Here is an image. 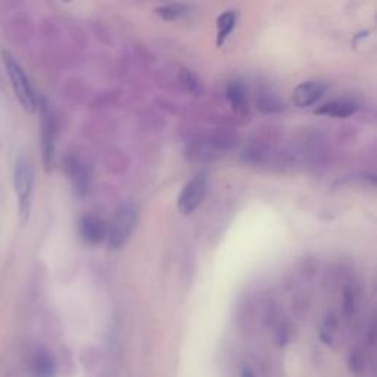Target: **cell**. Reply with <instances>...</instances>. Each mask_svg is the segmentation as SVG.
Segmentation results:
<instances>
[{"label":"cell","mask_w":377,"mask_h":377,"mask_svg":"<svg viewBox=\"0 0 377 377\" xmlns=\"http://www.w3.org/2000/svg\"><path fill=\"white\" fill-rule=\"evenodd\" d=\"M34 166L30 159L21 156L16 159L14 170V187L18 201V214L19 220L26 224L30 220L31 205H33V192H34Z\"/></svg>","instance_id":"cell-1"},{"label":"cell","mask_w":377,"mask_h":377,"mask_svg":"<svg viewBox=\"0 0 377 377\" xmlns=\"http://www.w3.org/2000/svg\"><path fill=\"white\" fill-rule=\"evenodd\" d=\"M2 60L11 80V86L19 103L23 105L26 111L34 112L38 108V99L24 68L19 65V62L15 59V56L8 51L2 52Z\"/></svg>","instance_id":"cell-2"},{"label":"cell","mask_w":377,"mask_h":377,"mask_svg":"<svg viewBox=\"0 0 377 377\" xmlns=\"http://www.w3.org/2000/svg\"><path fill=\"white\" fill-rule=\"evenodd\" d=\"M139 223V208L133 202L122 203L108 224V245L112 249H121L129 242Z\"/></svg>","instance_id":"cell-3"},{"label":"cell","mask_w":377,"mask_h":377,"mask_svg":"<svg viewBox=\"0 0 377 377\" xmlns=\"http://www.w3.org/2000/svg\"><path fill=\"white\" fill-rule=\"evenodd\" d=\"M208 192V174L206 173H198L195 177L188 180L177 199L179 211L183 216H191L203 202Z\"/></svg>","instance_id":"cell-4"},{"label":"cell","mask_w":377,"mask_h":377,"mask_svg":"<svg viewBox=\"0 0 377 377\" xmlns=\"http://www.w3.org/2000/svg\"><path fill=\"white\" fill-rule=\"evenodd\" d=\"M41 120H40V146H41V158L46 171H51L55 164L56 152V122L55 117L46 103L41 105Z\"/></svg>","instance_id":"cell-5"},{"label":"cell","mask_w":377,"mask_h":377,"mask_svg":"<svg viewBox=\"0 0 377 377\" xmlns=\"http://www.w3.org/2000/svg\"><path fill=\"white\" fill-rule=\"evenodd\" d=\"M326 90L327 86L323 81L319 80L304 81L295 90H293L292 100L298 108H308L312 107L314 103H317L324 96Z\"/></svg>","instance_id":"cell-6"},{"label":"cell","mask_w":377,"mask_h":377,"mask_svg":"<svg viewBox=\"0 0 377 377\" xmlns=\"http://www.w3.org/2000/svg\"><path fill=\"white\" fill-rule=\"evenodd\" d=\"M64 169L74 186V191L78 195H86L90 188V173L86 164L77 156H68L64 162Z\"/></svg>","instance_id":"cell-7"},{"label":"cell","mask_w":377,"mask_h":377,"mask_svg":"<svg viewBox=\"0 0 377 377\" xmlns=\"http://www.w3.org/2000/svg\"><path fill=\"white\" fill-rule=\"evenodd\" d=\"M80 233L86 242L97 245L107 239L108 224L105 223L100 217L86 216L80 223Z\"/></svg>","instance_id":"cell-8"},{"label":"cell","mask_w":377,"mask_h":377,"mask_svg":"<svg viewBox=\"0 0 377 377\" xmlns=\"http://www.w3.org/2000/svg\"><path fill=\"white\" fill-rule=\"evenodd\" d=\"M359 107L352 100L348 99H336L327 102L316 111L320 115H327V117H334V118H348L357 112Z\"/></svg>","instance_id":"cell-9"},{"label":"cell","mask_w":377,"mask_h":377,"mask_svg":"<svg viewBox=\"0 0 377 377\" xmlns=\"http://www.w3.org/2000/svg\"><path fill=\"white\" fill-rule=\"evenodd\" d=\"M33 377H55L56 364L48 351H37L31 360Z\"/></svg>","instance_id":"cell-10"},{"label":"cell","mask_w":377,"mask_h":377,"mask_svg":"<svg viewBox=\"0 0 377 377\" xmlns=\"http://www.w3.org/2000/svg\"><path fill=\"white\" fill-rule=\"evenodd\" d=\"M225 96L236 112L245 114L248 111V92L240 81L230 83L225 89Z\"/></svg>","instance_id":"cell-11"},{"label":"cell","mask_w":377,"mask_h":377,"mask_svg":"<svg viewBox=\"0 0 377 377\" xmlns=\"http://www.w3.org/2000/svg\"><path fill=\"white\" fill-rule=\"evenodd\" d=\"M236 26V15L233 11L223 12L217 19V46H223L230 33Z\"/></svg>","instance_id":"cell-12"},{"label":"cell","mask_w":377,"mask_h":377,"mask_svg":"<svg viewBox=\"0 0 377 377\" xmlns=\"http://www.w3.org/2000/svg\"><path fill=\"white\" fill-rule=\"evenodd\" d=\"M155 12L165 21H176L188 12V6L183 4H166V5L158 6Z\"/></svg>","instance_id":"cell-13"},{"label":"cell","mask_w":377,"mask_h":377,"mask_svg":"<svg viewBox=\"0 0 377 377\" xmlns=\"http://www.w3.org/2000/svg\"><path fill=\"white\" fill-rule=\"evenodd\" d=\"M258 108H261L265 112H275L282 110V105L275 95L268 93V95H261V97L258 99Z\"/></svg>","instance_id":"cell-14"},{"label":"cell","mask_w":377,"mask_h":377,"mask_svg":"<svg viewBox=\"0 0 377 377\" xmlns=\"http://www.w3.org/2000/svg\"><path fill=\"white\" fill-rule=\"evenodd\" d=\"M181 80H183V85L186 86V89L188 92L199 93V90H201V81L196 77V74H193L191 70H183Z\"/></svg>","instance_id":"cell-15"}]
</instances>
